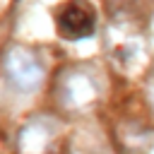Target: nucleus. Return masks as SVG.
Returning a JSON list of instances; mask_svg holds the SVG:
<instances>
[{
	"mask_svg": "<svg viewBox=\"0 0 154 154\" xmlns=\"http://www.w3.org/2000/svg\"><path fill=\"white\" fill-rule=\"evenodd\" d=\"M2 70L7 79L22 91H34L43 82V65L29 48H22V46H12L5 53Z\"/></svg>",
	"mask_w": 154,
	"mask_h": 154,
	"instance_id": "obj_1",
	"label": "nucleus"
},
{
	"mask_svg": "<svg viewBox=\"0 0 154 154\" xmlns=\"http://www.w3.org/2000/svg\"><path fill=\"white\" fill-rule=\"evenodd\" d=\"M94 29H96L94 12L82 0H72L58 12V31L70 41H82L91 36Z\"/></svg>",
	"mask_w": 154,
	"mask_h": 154,
	"instance_id": "obj_2",
	"label": "nucleus"
},
{
	"mask_svg": "<svg viewBox=\"0 0 154 154\" xmlns=\"http://www.w3.org/2000/svg\"><path fill=\"white\" fill-rule=\"evenodd\" d=\"M51 140H53L51 128L46 123H41V120H34V123H29L19 132L17 144H19V152L22 154H46Z\"/></svg>",
	"mask_w": 154,
	"mask_h": 154,
	"instance_id": "obj_3",
	"label": "nucleus"
},
{
	"mask_svg": "<svg viewBox=\"0 0 154 154\" xmlns=\"http://www.w3.org/2000/svg\"><path fill=\"white\" fill-rule=\"evenodd\" d=\"M94 96H96V87L87 75H70L63 84V101L67 106H84L94 101Z\"/></svg>",
	"mask_w": 154,
	"mask_h": 154,
	"instance_id": "obj_4",
	"label": "nucleus"
}]
</instances>
